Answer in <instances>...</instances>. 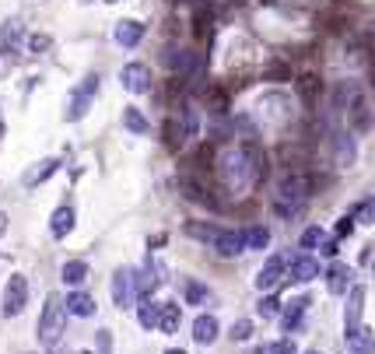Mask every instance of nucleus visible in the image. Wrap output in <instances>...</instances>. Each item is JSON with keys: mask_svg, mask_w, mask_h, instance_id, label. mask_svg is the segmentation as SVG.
Here are the masks:
<instances>
[{"mask_svg": "<svg viewBox=\"0 0 375 354\" xmlns=\"http://www.w3.org/2000/svg\"><path fill=\"white\" fill-rule=\"evenodd\" d=\"M217 168H221V183L235 193L249 190L253 186L256 175H263V158L256 147H228V151L221 155V162H217Z\"/></svg>", "mask_w": 375, "mask_h": 354, "instance_id": "obj_1", "label": "nucleus"}, {"mask_svg": "<svg viewBox=\"0 0 375 354\" xmlns=\"http://www.w3.org/2000/svg\"><path fill=\"white\" fill-rule=\"evenodd\" d=\"M305 200H309V179L298 172H288L285 179L277 183V193H274V214L277 218H295L302 207H305Z\"/></svg>", "mask_w": 375, "mask_h": 354, "instance_id": "obj_2", "label": "nucleus"}, {"mask_svg": "<svg viewBox=\"0 0 375 354\" xmlns=\"http://www.w3.org/2000/svg\"><path fill=\"white\" fill-rule=\"evenodd\" d=\"M67 302L64 299H56V294H49L46 305H43V316H39V344L53 347L60 337H64L67 330Z\"/></svg>", "mask_w": 375, "mask_h": 354, "instance_id": "obj_3", "label": "nucleus"}, {"mask_svg": "<svg viewBox=\"0 0 375 354\" xmlns=\"http://www.w3.org/2000/svg\"><path fill=\"white\" fill-rule=\"evenodd\" d=\"M95 92H99V74H88L74 92H71V102H67V112H64V120L67 123H77L81 116L88 112V105H91V99H95Z\"/></svg>", "mask_w": 375, "mask_h": 354, "instance_id": "obj_4", "label": "nucleus"}, {"mask_svg": "<svg viewBox=\"0 0 375 354\" xmlns=\"http://www.w3.org/2000/svg\"><path fill=\"white\" fill-rule=\"evenodd\" d=\"M25 305H28V281H25V274H11L8 284H4V316L11 319Z\"/></svg>", "mask_w": 375, "mask_h": 354, "instance_id": "obj_5", "label": "nucleus"}, {"mask_svg": "<svg viewBox=\"0 0 375 354\" xmlns=\"http://www.w3.org/2000/svg\"><path fill=\"white\" fill-rule=\"evenodd\" d=\"M285 274H291V260L285 253H274L263 267H260V274H256V288L260 291H270V288H277V281L285 277Z\"/></svg>", "mask_w": 375, "mask_h": 354, "instance_id": "obj_6", "label": "nucleus"}, {"mask_svg": "<svg viewBox=\"0 0 375 354\" xmlns=\"http://www.w3.org/2000/svg\"><path fill=\"white\" fill-rule=\"evenodd\" d=\"M119 81H123V88H127L130 95H147L151 92V71H147V64H141V60H134V64H127L119 71Z\"/></svg>", "mask_w": 375, "mask_h": 354, "instance_id": "obj_7", "label": "nucleus"}, {"mask_svg": "<svg viewBox=\"0 0 375 354\" xmlns=\"http://www.w3.org/2000/svg\"><path fill=\"white\" fill-rule=\"evenodd\" d=\"M134 299H137V291H134V270L130 267H119L112 274V302L119 309H130Z\"/></svg>", "mask_w": 375, "mask_h": 354, "instance_id": "obj_8", "label": "nucleus"}, {"mask_svg": "<svg viewBox=\"0 0 375 354\" xmlns=\"http://www.w3.org/2000/svg\"><path fill=\"white\" fill-rule=\"evenodd\" d=\"M217 256H225V260H232V256H239V253H245V231H235V228H221V235L214 239V246H210Z\"/></svg>", "mask_w": 375, "mask_h": 354, "instance_id": "obj_9", "label": "nucleus"}, {"mask_svg": "<svg viewBox=\"0 0 375 354\" xmlns=\"http://www.w3.org/2000/svg\"><path fill=\"white\" fill-rule=\"evenodd\" d=\"M326 288H330V294H348L351 288H354V274H351V267L348 263H330V270H326Z\"/></svg>", "mask_w": 375, "mask_h": 354, "instance_id": "obj_10", "label": "nucleus"}, {"mask_svg": "<svg viewBox=\"0 0 375 354\" xmlns=\"http://www.w3.org/2000/svg\"><path fill=\"white\" fill-rule=\"evenodd\" d=\"M333 162L340 168L354 165V130H337L333 134Z\"/></svg>", "mask_w": 375, "mask_h": 354, "instance_id": "obj_11", "label": "nucleus"}, {"mask_svg": "<svg viewBox=\"0 0 375 354\" xmlns=\"http://www.w3.org/2000/svg\"><path fill=\"white\" fill-rule=\"evenodd\" d=\"M312 277H319V260H316V256H309V253L295 256V263H291V274H288V281H295V284H309Z\"/></svg>", "mask_w": 375, "mask_h": 354, "instance_id": "obj_12", "label": "nucleus"}, {"mask_svg": "<svg viewBox=\"0 0 375 354\" xmlns=\"http://www.w3.org/2000/svg\"><path fill=\"white\" fill-rule=\"evenodd\" d=\"M116 42L119 46H127V49H134L141 39H144V21H134V18H123L119 25H116Z\"/></svg>", "mask_w": 375, "mask_h": 354, "instance_id": "obj_13", "label": "nucleus"}, {"mask_svg": "<svg viewBox=\"0 0 375 354\" xmlns=\"http://www.w3.org/2000/svg\"><path fill=\"white\" fill-rule=\"evenodd\" d=\"M309 305H312V299H309V294H302V299L288 302V305H285V312H280V327H285L288 333H291V330H298V323L305 319Z\"/></svg>", "mask_w": 375, "mask_h": 354, "instance_id": "obj_14", "label": "nucleus"}, {"mask_svg": "<svg viewBox=\"0 0 375 354\" xmlns=\"http://www.w3.org/2000/svg\"><path fill=\"white\" fill-rule=\"evenodd\" d=\"M343 337H348V351L351 354H375V333L368 327H354Z\"/></svg>", "mask_w": 375, "mask_h": 354, "instance_id": "obj_15", "label": "nucleus"}, {"mask_svg": "<svg viewBox=\"0 0 375 354\" xmlns=\"http://www.w3.org/2000/svg\"><path fill=\"white\" fill-rule=\"evenodd\" d=\"M64 302H67V312L77 316V319H91V316H95V309H99L95 299H91V294H84V291H71Z\"/></svg>", "mask_w": 375, "mask_h": 354, "instance_id": "obj_16", "label": "nucleus"}, {"mask_svg": "<svg viewBox=\"0 0 375 354\" xmlns=\"http://www.w3.org/2000/svg\"><path fill=\"white\" fill-rule=\"evenodd\" d=\"M348 109H351V130H368L372 127V109H368V99L365 95H351V102H348Z\"/></svg>", "mask_w": 375, "mask_h": 354, "instance_id": "obj_17", "label": "nucleus"}, {"mask_svg": "<svg viewBox=\"0 0 375 354\" xmlns=\"http://www.w3.org/2000/svg\"><path fill=\"white\" fill-rule=\"evenodd\" d=\"M49 231H53V239H67V235L74 231V207H56L53 218H49Z\"/></svg>", "mask_w": 375, "mask_h": 354, "instance_id": "obj_18", "label": "nucleus"}, {"mask_svg": "<svg viewBox=\"0 0 375 354\" xmlns=\"http://www.w3.org/2000/svg\"><path fill=\"white\" fill-rule=\"evenodd\" d=\"M361 309H365V288H351L348 291V309H343V323H348V330L358 327V319H361Z\"/></svg>", "mask_w": 375, "mask_h": 354, "instance_id": "obj_19", "label": "nucleus"}, {"mask_svg": "<svg viewBox=\"0 0 375 354\" xmlns=\"http://www.w3.org/2000/svg\"><path fill=\"white\" fill-rule=\"evenodd\" d=\"M182 231L190 235V239H197V242H207V246H214V239L221 235V225H207V221H186V225H182Z\"/></svg>", "mask_w": 375, "mask_h": 354, "instance_id": "obj_20", "label": "nucleus"}, {"mask_svg": "<svg viewBox=\"0 0 375 354\" xmlns=\"http://www.w3.org/2000/svg\"><path fill=\"white\" fill-rule=\"evenodd\" d=\"M217 330H221V327H217L214 316H197L193 319V340L197 344H214L217 340Z\"/></svg>", "mask_w": 375, "mask_h": 354, "instance_id": "obj_21", "label": "nucleus"}, {"mask_svg": "<svg viewBox=\"0 0 375 354\" xmlns=\"http://www.w3.org/2000/svg\"><path fill=\"white\" fill-rule=\"evenodd\" d=\"M21 46V21H8L4 28H0V53H18Z\"/></svg>", "mask_w": 375, "mask_h": 354, "instance_id": "obj_22", "label": "nucleus"}, {"mask_svg": "<svg viewBox=\"0 0 375 354\" xmlns=\"http://www.w3.org/2000/svg\"><path fill=\"white\" fill-rule=\"evenodd\" d=\"M137 319H141V327H144V330H154V327L162 323V302L144 299V302L137 305Z\"/></svg>", "mask_w": 375, "mask_h": 354, "instance_id": "obj_23", "label": "nucleus"}, {"mask_svg": "<svg viewBox=\"0 0 375 354\" xmlns=\"http://www.w3.org/2000/svg\"><path fill=\"white\" fill-rule=\"evenodd\" d=\"M56 168H60V158H43L32 172H25V186H39L43 179H49Z\"/></svg>", "mask_w": 375, "mask_h": 354, "instance_id": "obj_24", "label": "nucleus"}, {"mask_svg": "<svg viewBox=\"0 0 375 354\" xmlns=\"http://www.w3.org/2000/svg\"><path fill=\"white\" fill-rule=\"evenodd\" d=\"M60 277H64V284H71V288L84 284V277H88V263H84V260H67L64 270H60Z\"/></svg>", "mask_w": 375, "mask_h": 354, "instance_id": "obj_25", "label": "nucleus"}, {"mask_svg": "<svg viewBox=\"0 0 375 354\" xmlns=\"http://www.w3.org/2000/svg\"><path fill=\"white\" fill-rule=\"evenodd\" d=\"M179 319H182L179 302H165V305H162V323H158V330H162V333H176V330H179Z\"/></svg>", "mask_w": 375, "mask_h": 354, "instance_id": "obj_26", "label": "nucleus"}, {"mask_svg": "<svg viewBox=\"0 0 375 354\" xmlns=\"http://www.w3.org/2000/svg\"><path fill=\"white\" fill-rule=\"evenodd\" d=\"M182 299L190 302V305H204V302H210V291H207V284H200V281H186V284H182Z\"/></svg>", "mask_w": 375, "mask_h": 354, "instance_id": "obj_27", "label": "nucleus"}, {"mask_svg": "<svg viewBox=\"0 0 375 354\" xmlns=\"http://www.w3.org/2000/svg\"><path fill=\"white\" fill-rule=\"evenodd\" d=\"M123 127H127L130 134H147V116L141 109H123Z\"/></svg>", "mask_w": 375, "mask_h": 354, "instance_id": "obj_28", "label": "nucleus"}, {"mask_svg": "<svg viewBox=\"0 0 375 354\" xmlns=\"http://www.w3.org/2000/svg\"><path fill=\"white\" fill-rule=\"evenodd\" d=\"M179 123H182V130H186V137H197V130H200V112L186 102L182 105V112H179Z\"/></svg>", "mask_w": 375, "mask_h": 354, "instance_id": "obj_29", "label": "nucleus"}, {"mask_svg": "<svg viewBox=\"0 0 375 354\" xmlns=\"http://www.w3.org/2000/svg\"><path fill=\"white\" fill-rule=\"evenodd\" d=\"M267 242H270V231L263 225L245 228V249H267Z\"/></svg>", "mask_w": 375, "mask_h": 354, "instance_id": "obj_30", "label": "nucleus"}, {"mask_svg": "<svg viewBox=\"0 0 375 354\" xmlns=\"http://www.w3.org/2000/svg\"><path fill=\"white\" fill-rule=\"evenodd\" d=\"M323 239H326V231H323V228H316V225H309V228L302 231L298 246H302V253H305V249H319V246H323Z\"/></svg>", "mask_w": 375, "mask_h": 354, "instance_id": "obj_31", "label": "nucleus"}, {"mask_svg": "<svg viewBox=\"0 0 375 354\" xmlns=\"http://www.w3.org/2000/svg\"><path fill=\"white\" fill-rule=\"evenodd\" d=\"M235 134L245 140V144H256V137H260V130H256V123L249 120V116H235Z\"/></svg>", "mask_w": 375, "mask_h": 354, "instance_id": "obj_32", "label": "nucleus"}, {"mask_svg": "<svg viewBox=\"0 0 375 354\" xmlns=\"http://www.w3.org/2000/svg\"><path fill=\"white\" fill-rule=\"evenodd\" d=\"M162 137H165V144H169V147H179V144L186 140V130H182V123H179V120H169V123L162 127Z\"/></svg>", "mask_w": 375, "mask_h": 354, "instance_id": "obj_33", "label": "nucleus"}, {"mask_svg": "<svg viewBox=\"0 0 375 354\" xmlns=\"http://www.w3.org/2000/svg\"><path fill=\"white\" fill-rule=\"evenodd\" d=\"M354 221H361V225H375V197H365L358 207H354V214H351Z\"/></svg>", "mask_w": 375, "mask_h": 354, "instance_id": "obj_34", "label": "nucleus"}, {"mask_svg": "<svg viewBox=\"0 0 375 354\" xmlns=\"http://www.w3.org/2000/svg\"><path fill=\"white\" fill-rule=\"evenodd\" d=\"M280 312H285V305H280L277 294H267V299L260 302V316H263V319H274V316H280Z\"/></svg>", "mask_w": 375, "mask_h": 354, "instance_id": "obj_35", "label": "nucleus"}, {"mask_svg": "<svg viewBox=\"0 0 375 354\" xmlns=\"http://www.w3.org/2000/svg\"><path fill=\"white\" fill-rule=\"evenodd\" d=\"M249 337H253V323H249V319H239L235 327H232V340H249Z\"/></svg>", "mask_w": 375, "mask_h": 354, "instance_id": "obj_36", "label": "nucleus"}, {"mask_svg": "<svg viewBox=\"0 0 375 354\" xmlns=\"http://www.w3.org/2000/svg\"><path fill=\"white\" fill-rule=\"evenodd\" d=\"M267 354H298V347H295V340H274L270 347H267Z\"/></svg>", "mask_w": 375, "mask_h": 354, "instance_id": "obj_37", "label": "nucleus"}, {"mask_svg": "<svg viewBox=\"0 0 375 354\" xmlns=\"http://www.w3.org/2000/svg\"><path fill=\"white\" fill-rule=\"evenodd\" d=\"M288 74H291L288 64H270L267 67V81H288Z\"/></svg>", "mask_w": 375, "mask_h": 354, "instance_id": "obj_38", "label": "nucleus"}, {"mask_svg": "<svg viewBox=\"0 0 375 354\" xmlns=\"http://www.w3.org/2000/svg\"><path fill=\"white\" fill-rule=\"evenodd\" d=\"M49 46H53L49 36H32V39H28V49H32V53H46Z\"/></svg>", "mask_w": 375, "mask_h": 354, "instance_id": "obj_39", "label": "nucleus"}, {"mask_svg": "<svg viewBox=\"0 0 375 354\" xmlns=\"http://www.w3.org/2000/svg\"><path fill=\"white\" fill-rule=\"evenodd\" d=\"M354 225H358V221H354L351 214H348V218H340V225H337V239H348V235L354 231Z\"/></svg>", "mask_w": 375, "mask_h": 354, "instance_id": "obj_40", "label": "nucleus"}, {"mask_svg": "<svg viewBox=\"0 0 375 354\" xmlns=\"http://www.w3.org/2000/svg\"><path fill=\"white\" fill-rule=\"evenodd\" d=\"M95 340H99V354H112V337H109V330H99Z\"/></svg>", "mask_w": 375, "mask_h": 354, "instance_id": "obj_41", "label": "nucleus"}, {"mask_svg": "<svg viewBox=\"0 0 375 354\" xmlns=\"http://www.w3.org/2000/svg\"><path fill=\"white\" fill-rule=\"evenodd\" d=\"M319 253H323V256H337V239H330V235H326L323 246H319Z\"/></svg>", "mask_w": 375, "mask_h": 354, "instance_id": "obj_42", "label": "nucleus"}, {"mask_svg": "<svg viewBox=\"0 0 375 354\" xmlns=\"http://www.w3.org/2000/svg\"><path fill=\"white\" fill-rule=\"evenodd\" d=\"M4 228H8V218H4V214H0V231H4Z\"/></svg>", "mask_w": 375, "mask_h": 354, "instance_id": "obj_43", "label": "nucleus"}, {"mask_svg": "<svg viewBox=\"0 0 375 354\" xmlns=\"http://www.w3.org/2000/svg\"><path fill=\"white\" fill-rule=\"evenodd\" d=\"M249 354H267V351H263V347H253V351H249Z\"/></svg>", "mask_w": 375, "mask_h": 354, "instance_id": "obj_44", "label": "nucleus"}, {"mask_svg": "<svg viewBox=\"0 0 375 354\" xmlns=\"http://www.w3.org/2000/svg\"><path fill=\"white\" fill-rule=\"evenodd\" d=\"M165 354H186V351H179V347H172V351H165Z\"/></svg>", "mask_w": 375, "mask_h": 354, "instance_id": "obj_45", "label": "nucleus"}, {"mask_svg": "<svg viewBox=\"0 0 375 354\" xmlns=\"http://www.w3.org/2000/svg\"><path fill=\"white\" fill-rule=\"evenodd\" d=\"M372 277H375V260H372Z\"/></svg>", "mask_w": 375, "mask_h": 354, "instance_id": "obj_46", "label": "nucleus"}, {"mask_svg": "<svg viewBox=\"0 0 375 354\" xmlns=\"http://www.w3.org/2000/svg\"><path fill=\"white\" fill-rule=\"evenodd\" d=\"M0 137H4V123H0Z\"/></svg>", "mask_w": 375, "mask_h": 354, "instance_id": "obj_47", "label": "nucleus"}, {"mask_svg": "<svg viewBox=\"0 0 375 354\" xmlns=\"http://www.w3.org/2000/svg\"><path fill=\"white\" fill-rule=\"evenodd\" d=\"M81 4H91V0H81Z\"/></svg>", "mask_w": 375, "mask_h": 354, "instance_id": "obj_48", "label": "nucleus"}, {"mask_svg": "<svg viewBox=\"0 0 375 354\" xmlns=\"http://www.w3.org/2000/svg\"><path fill=\"white\" fill-rule=\"evenodd\" d=\"M309 354H319V351H309Z\"/></svg>", "mask_w": 375, "mask_h": 354, "instance_id": "obj_49", "label": "nucleus"}, {"mask_svg": "<svg viewBox=\"0 0 375 354\" xmlns=\"http://www.w3.org/2000/svg\"><path fill=\"white\" fill-rule=\"evenodd\" d=\"M81 354H91V351H81Z\"/></svg>", "mask_w": 375, "mask_h": 354, "instance_id": "obj_50", "label": "nucleus"}]
</instances>
